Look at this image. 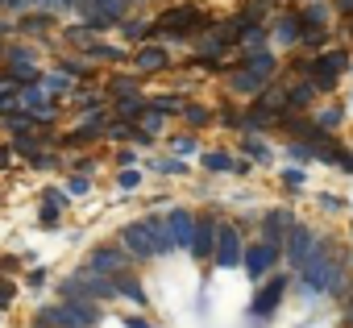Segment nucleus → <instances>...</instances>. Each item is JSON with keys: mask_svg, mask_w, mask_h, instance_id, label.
<instances>
[{"mask_svg": "<svg viewBox=\"0 0 353 328\" xmlns=\"http://www.w3.org/2000/svg\"><path fill=\"white\" fill-rule=\"evenodd\" d=\"M208 25H212V17L200 5H174V9H166V13H158L150 21L145 38H158V42H192Z\"/></svg>", "mask_w": 353, "mask_h": 328, "instance_id": "f257e3e1", "label": "nucleus"}, {"mask_svg": "<svg viewBox=\"0 0 353 328\" xmlns=\"http://www.w3.org/2000/svg\"><path fill=\"white\" fill-rule=\"evenodd\" d=\"M0 67H5V75L17 79L21 88H26V83H42V50H38V46H26V42L5 46Z\"/></svg>", "mask_w": 353, "mask_h": 328, "instance_id": "f03ea898", "label": "nucleus"}, {"mask_svg": "<svg viewBox=\"0 0 353 328\" xmlns=\"http://www.w3.org/2000/svg\"><path fill=\"white\" fill-rule=\"evenodd\" d=\"M349 71V50H320L307 59V79L316 83V92H332L341 83V75Z\"/></svg>", "mask_w": 353, "mask_h": 328, "instance_id": "7ed1b4c3", "label": "nucleus"}, {"mask_svg": "<svg viewBox=\"0 0 353 328\" xmlns=\"http://www.w3.org/2000/svg\"><path fill=\"white\" fill-rule=\"evenodd\" d=\"M283 266V245H274V241H250L245 245V254H241V270L254 278V283H262L266 274H274Z\"/></svg>", "mask_w": 353, "mask_h": 328, "instance_id": "20e7f679", "label": "nucleus"}, {"mask_svg": "<svg viewBox=\"0 0 353 328\" xmlns=\"http://www.w3.org/2000/svg\"><path fill=\"white\" fill-rule=\"evenodd\" d=\"M50 311H54L59 328H96L104 316L100 303H92V299H59V303H50Z\"/></svg>", "mask_w": 353, "mask_h": 328, "instance_id": "39448f33", "label": "nucleus"}, {"mask_svg": "<svg viewBox=\"0 0 353 328\" xmlns=\"http://www.w3.org/2000/svg\"><path fill=\"white\" fill-rule=\"evenodd\" d=\"M320 241H324V237H320L312 225H299V221H295L291 233H287V241H283V262H287L291 270H299V266L320 249Z\"/></svg>", "mask_w": 353, "mask_h": 328, "instance_id": "423d86ee", "label": "nucleus"}, {"mask_svg": "<svg viewBox=\"0 0 353 328\" xmlns=\"http://www.w3.org/2000/svg\"><path fill=\"white\" fill-rule=\"evenodd\" d=\"M216 233H221V216H216L212 208L196 212V233H192L188 254H192L196 262H208V266H212V254H216Z\"/></svg>", "mask_w": 353, "mask_h": 328, "instance_id": "0eeeda50", "label": "nucleus"}, {"mask_svg": "<svg viewBox=\"0 0 353 328\" xmlns=\"http://www.w3.org/2000/svg\"><path fill=\"white\" fill-rule=\"evenodd\" d=\"M287 287H291V278H287L283 270L266 274V278H262V287H258V295H254V303H250V316H254V320H270V316L279 311V303H283Z\"/></svg>", "mask_w": 353, "mask_h": 328, "instance_id": "6e6552de", "label": "nucleus"}, {"mask_svg": "<svg viewBox=\"0 0 353 328\" xmlns=\"http://www.w3.org/2000/svg\"><path fill=\"white\" fill-rule=\"evenodd\" d=\"M129 266H133V258H129L125 245H96V249L83 258V270L104 274V278H117V274H125Z\"/></svg>", "mask_w": 353, "mask_h": 328, "instance_id": "1a4fd4ad", "label": "nucleus"}, {"mask_svg": "<svg viewBox=\"0 0 353 328\" xmlns=\"http://www.w3.org/2000/svg\"><path fill=\"white\" fill-rule=\"evenodd\" d=\"M241 254H245V241H241V229L221 221V233H216V254H212V270H237L241 266Z\"/></svg>", "mask_w": 353, "mask_h": 328, "instance_id": "9d476101", "label": "nucleus"}, {"mask_svg": "<svg viewBox=\"0 0 353 328\" xmlns=\"http://www.w3.org/2000/svg\"><path fill=\"white\" fill-rule=\"evenodd\" d=\"M17 104H21L38 125H50V121L59 116V104H54V96H50L42 83H26V88H21V96H17Z\"/></svg>", "mask_w": 353, "mask_h": 328, "instance_id": "9b49d317", "label": "nucleus"}, {"mask_svg": "<svg viewBox=\"0 0 353 328\" xmlns=\"http://www.w3.org/2000/svg\"><path fill=\"white\" fill-rule=\"evenodd\" d=\"M121 245L129 249V258H137V262H154V241H150V225H145V216H141V221H129V225L121 229Z\"/></svg>", "mask_w": 353, "mask_h": 328, "instance_id": "f8f14e48", "label": "nucleus"}, {"mask_svg": "<svg viewBox=\"0 0 353 328\" xmlns=\"http://www.w3.org/2000/svg\"><path fill=\"white\" fill-rule=\"evenodd\" d=\"M166 229H170V241L174 249H188L192 245V233H196V212L192 208H166Z\"/></svg>", "mask_w": 353, "mask_h": 328, "instance_id": "ddd939ff", "label": "nucleus"}, {"mask_svg": "<svg viewBox=\"0 0 353 328\" xmlns=\"http://www.w3.org/2000/svg\"><path fill=\"white\" fill-rule=\"evenodd\" d=\"M133 67H137L141 75H162V71H170L174 63H170V50H166V46H137V50H133Z\"/></svg>", "mask_w": 353, "mask_h": 328, "instance_id": "4468645a", "label": "nucleus"}, {"mask_svg": "<svg viewBox=\"0 0 353 328\" xmlns=\"http://www.w3.org/2000/svg\"><path fill=\"white\" fill-rule=\"evenodd\" d=\"M291 225H295V212H291V208H270V212L262 216V241L283 245L287 233H291Z\"/></svg>", "mask_w": 353, "mask_h": 328, "instance_id": "2eb2a0df", "label": "nucleus"}, {"mask_svg": "<svg viewBox=\"0 0 353 328\" xmlns=\"http://www.w3.org/2000/svg\"><path fill=\"white\" fill-rule=\"evenodd\" d=\"M145 225H150L154 258H170L174 254V241H170V229H166V212H145Z\"/></svg>", "mask_w": 353, "mask_h": 328, "instance_id": "dca6fc26", "label": "nucleus"}, {"mask_svg": "<svg viewBox=\"0 0 353 328\" xmlns=\"http://www.w3.org/2000/svg\"><path fill=\"white\" fill-rule=\"evenodd\" d=\"M270 34H274V46H299V34H303L299 13H279Z\"/></svg>", "mask_w": 353, "mask_h": 328, "instance_id": "f3484780", "label": "nucleus"}, {"mask_svg": "<svg viewBox=\"0 0 353 328\" xmlns=\"http://www.w3.org/2000/svg\"><path fill=\"white\" fill-rule=\"evenodd\" d=\"M63 208H67V187H46V192H42V208H38V221H42L46 229H54Z\"/></svg>", "mask_w": 353, "mask_h": 328, "instance_id": "a211bd4d", "label": "nucleus"}, {"mask_svg": "<svg viewBox=\"0 0 353 328\" xmlns=\"http://www.w3.org/2000/svg\"><path fill=\"white\" fill-rule=\"evenodd\" d=\"M13 30L26 34V38H46V34L54 30V17H50V9H38V13H26Z\"/></svg>", "mask_w": 353, "mask_h": 328, "instance_id": "6ab92c4d", "label": "nucleus"}, {"mask_svg": "<svg viewBox=\"0 0 353 328\" xmlns=\"http://www.w3.org/2000/svg\"><path fill=\"white\" fill-rule=\"evenodd\" d=\"M117 299H125V303H133V307H150V295H145L141 278H133L129 270L117 274Z\"/></svg>", "mask_w": 353, "mask_h": 328, "instance_id": "aec40b11", "label": "nucleus"}, {"mask_svg": "<svg viewBox=\"0 0 353 328\" xmlns=\"http://www.w3.org/2000/svg\"><path fill=\"white\" fill-rule=\"evenodd\" d=\"M229 88H233L237 96H254V92H262V88H266V79H262V75H254L250 67H241V63H237V67L229 71Z\"/></svg>", "mask_w": 353, "mask_h": 328, "instance_id": "412c9836", "label": "nucleus"}, {"mask_svg": "<svg viewBox=\"0 0 353 328\" xmlns=\"http://www.w3.org/2000/svg\"><path fill=\"white\" fill-rule=\"evenodd\" d=\"M241 150H245V158L254 162V167H270V162H274V150L258 133H241Z\"/></svg>", "mask_w": 353, "mask_h": 328, "instance_id": "4be33fe9", "label": "nucleus"}, {"mask_svg": "<svg viewBox=\"0 0 353 328\" xmlns=\"http://www.w3.org/2000/svg\"><path fill=\"white\" fill-rule=\"evenodd\" d=\"M141 112H145V96H141V92L117 96V104H112V116H117V121H133V125H137Z\"/></svg>", "mask_w": 353, "mask_h": 328, "instance_id": "5701e85b", "label": "nucleus"}, {"mask_svg": "<svg viewBox=\"0 0 353 328\" xmlns=\"http://www.w3.org/2000/svg\"><path fill=\"white\" fill-rule=\"evenodd\" d=\"M200 167L208 175H233V154L229 150H204L200 154Z\"/></svg>", "mask_w": 353, "mask_h": 328, "instance_id": "b1692460", "label": "nucleus"}, {"mask_svg": "<svg viewBox=\"0 0 353 328\" xmlns=\"http://www.w3.org/2000/svg\"><path fill=\"white\" fill-rule=\"evenodd\" d=\"M150 171H154V175H170V179H188V175H192V167H188L179 154H170V158H154V162H150Z\"/></svg>", "mask_w": 353, "mask_h": 328, "instance_id": "393cba45", "label": "nucleus"}, {"mask_svg": "<svg viewBox=\"0 0 353 328\" xmlns=\"http://www.w3.org/2000/svg\"><path fill=\"white\" fill-rule=\"evenodd\" d=\"M145 104H150L154 112H166V116H179L188 100H183L179 92H158V96H145Z\"/></svg>", "mask_w": 353, "mask_h": 328, "instance_id": "a878e982", "label": "nucleus"}, {"mask_svg": "<svg viewBox=\"0 0 353 328\" xmlns=\"http://www.w3.org/2000/svg\"><path fill=\"white\" fill-rule=\"evenodd\" d=\"M42 88H46V92H50V96H54V100H59V96H75V88H79V83H75V79H71V75H63V71H59V67H54V71H50V75H46V71H42Z\"/></svg>", "mask_w": 353, "mask_h": 328, "instance_id": "bb28decb", "label": "nucleus"}, {"mask_svg": "<svg viewBox=\"0 0 353 328\" xmlns=\"http://www.w3.org/2000/svg\"><path fill=\"white\" fill-rule=\"evenodd\" d=\"M100 92H104L108 100H117V96H129V92H141V88H137L133 75H108V79L100 83Z\"/></svg>", "mask_w": 353, "mask_h": 328, "instance_id": "cd10ccee", "label": "nucleus"}, {"mask_svg": "<svg viewBox=\"0 0 353 328\" xmlns=\"http://www.w3.org/2000/svg\"><path fill=\"white\" fill-rule=\"evenodd\" d=\"M179 116H183V121H188L192 129H204V125H212V121H216V112H212L208 104H196V100H188Z\"/></svg>", "mask_w": 353, "mask_h": 328, "instance_id": "c85d7f7f", "label": "nucleus"}, {"mask_svg": "<svg viewBox=\"0 0 353 328\" xmlns=\"http://www.w3.org/2000/svg\"><path fill=\"white\" fill-rule=\"evenodd\" d=\"M237 46H241V54H245V50H262V46H270V30H266V25H245Z\"/></svg>", "mask_w": 353, "mask_h": 328, "instance_id": "c756f323", "label": "nucleus"}, {"mask_svg": "<svg viewBox=\"0 0 353 328\" xmlns=\"http://www.w3.org/2000/svg\"><path fill=\"white\" fill-rule=\"evenodd\" d=\"M59 71L71 75L75 83H92V79H96V67H88L83 59H59Z\"/></svg>", "mask_w": 353, "mask_h": 328, "instance_id": "7c9ffc66", "label": "nucleus"}, {"mask_svg": "<svg viewBox=\"0 0 353 328\" xmlns=\"http://www.w3.org/2000/svg\"><path fill=\"white\" fill-rule=\"evenodd\" d=\"M328 17H332V9L324 5V0H307V5L299 9V21L303 25H328Z\"/></svg>", "mask_w": 353, "mask_h": 328, "instance_id": "2f4dec72", "label": "nucleus"}, {"mask_svg": "<svg viewBox=\"0 0 353 328\" xmlns=\"http://www.w3.org/2000/svg\"><path fill=\"white\" fill-rule=\"evenodd\" d=\"M34 125H38V121H34L26 108H21V112H13V108L0 112V129H9V133H26V129H34Z\"/></svg>", "mask_w": 353, "mask_h": 328, "instance_id": "473e14b6", "label": "nucleus"}, {"mask_svg": "<svg viewBox=\"0 0 353 328\" xmlns=\"http://www.w3.org/2000/svg\"><path fill=\"white\" fill-rule=\"evenodd\" d=\"M88 59H92V63H125V50H121V46H108V42L96 38L92 50H88Z\"/></svg>", "mask_w": 353, "mask_h": 328, "instance_id": "72a5a7b5", "label": "nucleus"}, {"mask_svg": "<svg viewBox=\"0 0 353 328\" xmlns=\"http://www.w3.org/2000/svg\"><path fill=\"white\" fill-rule=\"evenodd\" d=\"M92 42H96V38H92V25H88V21L67 30V46H75V50H83V54H88V50H92Z\"/></svg>", "mask_w": 353, "mask_h": 328, "instance_id": "f704fd0d", "label": "nucleus"}, {"mask_svg": "<svg viewBox=\"0 0 353 328\" xmlns=\"http://www.w3.org/2000/svg\"><path fill=\"white\" fill-rule=\"evenodd\" d=\"M299 42H303L307 50H324V46H328V25H303Z\"/></svg>", "mask_w": 353, "mask_h": 328, "instance_id": "c9c22d12", "label": "nucleus"}, {"mask_svg": "<svg viewBox=\"0 0 353 328\" xmlns=\"http://www.w3.org/2000/svg\"><path fill=\"white\" fill-rule=\"evenodd\" d=\"M287 158H291V162H316V145L303 141V137H291V141H287Z\"/></svg>", "mask_w": 353, "mask_h": 328, "instance_id": "e433bc0d", "label": "nucleus"}, {"mask_svg": "<svg viewBox=\"0 0 353 328\" xmlns=\"http://www.w3.org/2000/svg\"><path fill=\"white\" fill-rule=\"evenodd\" d=\"M104 100H108L104 92H79V96H75V112H83V116H88V112H100Z\"/></svg>", "mask_w": 353, "mask_h": 328, "instance_id": "4c0bfd02", "label": "nucleus"}, {"mask_svg": "<svg viewBox=\"0 0 353 328\" xmlns=\"http://www.w3.org/2000/svg\"><path fill=\"white\" fill-rule=\"evenodd\" d=\"M341 121H345V104H324V108L316 112V125H320V129H336Z\"/></svg>", "mask_w": 353, "mask_h": 328, "instance_id": "58836bf2", "label": "nucleus"}, {"mask_svg": "<svg viewBox=\"0 0 353 328\" xmlns=\"http://www.w3.org/2000/svg\"><path fill=\"white\" fill-rule=\"evenodd\" d=\"M117 30H121V38H125V42H141V38H145V30H150V21H125V17H121V21H117Z\"/></svg>", "mask_w": 353, "mask_h": 328, "instance_id": "ea45409f", "label": "nucleus"}, {"mask_svg": "<svg viewBox=\"0 0 353 328\" xmlns=\"http://www.w3.org/2000/svg\"><path fill=\"white\" fill-rule=\"evenodd\" d=\"M170 150L179 154V158H188V154H200V137H192V133H179V137H170Z\"/></svg>", "mask_w": 353, "mask_h": 328, "instance_id": "a19ab883", "label": "nucleus"}, {"mask_svg": "<svg viewBox=\"0 0 353 328\" xmlns=\"http://www.w3.org/2000/svg\"><path fill=\"white\" fill-rule=\"evenodd\" d=\"M137 125H141V129H145V133H154V137H158V129H162V125H166V112H154V108H150V104H145V112H141V116H137Z\"/></svg>", "mask_w": 353, "mask_h": 328, "instance_id": "79ce46f5", "label": "nucleus"}, {"mask_svg": "<svg viewBox=\"0 0 353 328\" xmlns=\"http://www.w3.org/2000/svg\"><path fill=\"white\" fill-rule=\"evenodd\" d=\"M133 129H137L133 121H108V133L104 137L108 141H133Z\"/></svg>", "mask_w": 353, "mask_h": 328, "instance_id": "37998d69", "label": "nucleus"}, {"mask_svg": "<svg viewBox=\"0 0 353 328\" xmlns=\"http://www.w3.org/2000/svg\"><path fill=\"white\" fill-rule=\"evenodd\" d=\"M216 121H221L225 129H241V125H245V112H241V108H233V104H225V108L216 112Z\"/></svg>", "mask_w": 353, "mask_h": 328, "instance_id": "c03bdc74", "label": "nucleus"}, {"mask_svg": "<svg viewBox=\"0 0 353 328\" xmlns=\"http://www.w3.org/2000/svg\"><path fill=\"white\" fill-rule=\"evenodd\" d=\"M92 192V175H67V196H88Z\"/></svg>", "mask_w": 353, "mask_h": 328, "instance_id": "a18cd8bd", "label": "nucleus"}, {"mask_svg": "<svg viewBox=\"0 0 353 328\" xmlns=\"http://www.w3.org/2000/svg\"><path fill=\"white\" fill-rule=\"evenodd\" d=\"M13 299H17V283H9L5 274H0V311H9Z\"/></svg>", "mask_w": 353, "mask_h": 328, "instance_id": "49530a36", "label": "nucleus"}, {"mask_svg": "<svg viewBox=\"0 0 353 328\" xmlns=\"http://www.w3.org/2000/svg\"><path fill=\"white\" fill-rule=\"evenodd\" d=\"M117 187H121V192H137V187H141V175H137V171H121V175H117Z\"/></svg>", "mask_w": 353, "mask_h": 328, "instance_id": "de8ad7c7", "label": "nucleus"}, {"mask_svg": "<svg viewBox=\"0 0 353 328\" xmlns=\"http://www.w3.org/2000/svg\"><path fill=\"white\" fill-rule=\"evenodd\" d=\"M303 179H307V175H303L299 167H287V171H283V187H291V192H299V187H303Z\"/></svg>", "mask_w": 353, "mask_h": 328, "instance_id": "09e8293b", "label": "nucleus"}, {"mask_svg": "<svg viewBox=\"0 0 353 328\" xmlns=\"http://www.w3.org/2000/svg\"><path fill=\"white\" fill-rule=\"evenodd\" d=\"M71 171H79V175H92V171H100V167H96V158H92V154H79V158L71 162Z\"/></svg>", "mask_w": 353, "mask_h": 328, "instance_id": "8fccbe9b", "label": "nucleus"}, {"mask_svg": "<svg viewBox=\"0 0 353 328\" xmlns=\"http://www.w3.org/2000/svg\"><path fill=\"white\" fill-rule=\"evenodd\" d=\"M17 266H21V258H17V254H5V258H0V274H5V278H13V274H17Z\"/></svg>", "mask_w": 353, "mask_h": 328, "instance_id": "3c124183", "label": "nucleus"}, {"mask_svg": "<svg viewBox=\"0 0 353 328\" xmlns=\"http://www.w3.org/2000/svg\"><path fill=\"white\" fill-rule=\"evenodd\" d=\"M320 208H324V212H341V208H345V200H341V196H332V192H324V196H320Z\"/></svg>", "mask_w": 353, "mask_h": 328, "instance_id": "603ef678", "label": "nucleus"}, {"mask_svg": "<svg viewBox=\"0 0 353 328\" xmlns=\"http://www.w3.org/2000/svg\"><path fill=\"white\" fill-rule=\"evenodd\" d=\"M46 278H50V274H46L42 266H34V270L26 274V287H34V291H38V287H46Z\"/></svg>", "mask_w": 353, "mask_h": 328, "instance_id": "864d4df0", "label": "nucleus"}, {"mask_svg": "<svg viewBox=\"0 0 353 328\" xmlns=\"http://www.w3.org/2000/svg\"><path fill=\"white\" fill-rule=\"evenodd\" d=\"M133 145H141V150H150V145H154V133H145V129L137 125V129H133Z\"/></svg>", "mask_w": 353, "mask_h": 328, "instance_id": "5fc2aeb1", "label": "nucleus"}, {"mask_svg": "<svg viewBox=\"0 0 353 328\" xmlns=\"http://www.w3.org/2000/svg\"><path fill=\"white\" fill-rule=\"evenodd\" d=\"M121 324H125V328H154V324H150L145 316H133V311H129V316H125Z\"/></svg>", "mask_w": 353, "mask_h": 328, "instance_id": "6e6d98bb", "label": "nucleus"}, {"mask_svg": "<svg viewBox=\"0 0 353 328\" xmlns=\"http://www.w3.org/2000/svg\"><path fill=\"white\" fill-rule=\"evenodd\" d=\"M117 162H121V167H137V154H133V150H121Z\"/></svg>", "mask_w": 353, "mask_h": 328, "instance_id": "4d7b16f0", "label": "nucleus"}, {"mask_svg": "<svg viewBox=\"0 0 353 328\" xmlns=\"http://www.w3.org/2000/svg\"><path fill=\"white\" fill-rule=\"evenodd\" d=\"M9 167H13V150L0 145V171H9Z\"/></svg>", "mask_w": 353, "mask_h": 328, "instance_id": "13d9d810", "label": "nucleus"}, {"mask_svg": "<svg viewBox=\"0 0 353 328\" xmlns=\"http://www.w3.org/2000/svg\"><path fill=\"white\" fill-rule=\"evenodd\" d=\"M21 9H30V0H9V13H21Z\"/></svg>", "mask_w": 353, "mask_h": 328, "instance_id": "bf43d9fd", "label": "nucleus"}, {"mask_svg": "<svg viewBox=\"0 0 353 328\" xmlns=\"http://www.w3.org/2000/svg\"><path fill=\"white\" fill-rule=\"evenodd\" d=\"M336 9H341L345 17H353V0H336Z\"/></svg>", "mask_w": 353, "mask_h": 328, "instance_id": "052dcab7", "label": "nucleus"}, {"mask_svg": "<svg viewBox=\"0 0 353 328\" xmlns=\"http://www.w3.org/2000/svg\"><path fill=\"white\" fill-rule=\"evenodd\" d=\"M5 46H9V42H5V38H0V59H5Z\"/></svg>", "mask_w": 353, "mask_h": 328, "instance_id": "680f3d73", "label": "nucleus"}, {"mask_svg": "<svg viewBox=\"0 0 353 328\" xmlns=\"http://www.w3.org/2000/svg\"><path fill=\"white\" fill-rule=\"evenodd\" d=\"M345 266H349V270H353V254H349V258H345Z\"/></svg>", "mask_w": 353, "mask_h": 328, "instance_id": "e2e57ef3", "label": "nucleus"}, {"mask_svg": "<svg viewBox=\"0 0 353 328\" xmlns=\"http://www.w3.org/2000/svg\"><path fill=\"white\" fill-rule=\"evenodd\" d=\"M349 42H353V21H349Z\"/></svg>", "mask_w": 353, "mask_h": 328, "instance_id": "0e129e2a", "label": "nucleus"}, {"mask_svg": "<svg viewBox=\"0 0 353 328\" xmlns=\"http://www.w3.org/2000/svg\"><path fill=\"white\" fill-rule=\"evenodd\" d=\"M0 79H5V67H0Z\"/></svg>", "mask_w": 353, "mask_h": 328, "instance_id": "69168bd1", "label": "nucleus"}]
</instances>
